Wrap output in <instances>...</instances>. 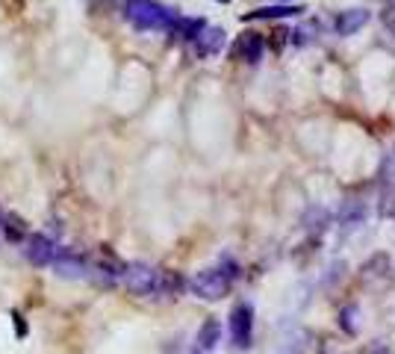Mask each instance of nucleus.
Masks as SVG:
<instances>
[{
  "label": "nucleus",
  "mask_w": 395,
  "mask_h": 354,
  "mask_svg": "<svg viewBox=\"0 0 395 354\" xmlns=\"http://www.w3.org/2000/svg\"><path fill=\"white\" fill-rule=\"evenodd\" d=\"M118 286H124L127 292L139 295V299H177L183 289H189V281L171 269L133 260V263H121Z\"/></svg>",
  "instance_id": "1"
},
{
  "label": "nucleus",
  "mask_w": 395,
  "mask_h": 354,
  "mask_svg": "<svg viewBox=\"0 0 395 354\" xmlns=\"http://www.w3.org/2000/svg\"><path fill=\"white\" fill-rule=\"evenodd\" d=\"M239 274H242L239 260L230 257V254H222L212 266L192 274V278H189V292L195 295V299H201V301H219L233 289V284L239 281Z\"/></svg>",
  "instance_id": "2"
},
{
  "label": "nucleus",
  "mask_w": 395,
  "mask_h": 354,
  "mask_svg": "<svg viewBox=\"0 0 395 354\" xmlns=\"http://www.w3.org/2000/svg\"><path fill=\"white\" fill-rule=\"evenodd\" d=\"M121 12L127 18V24L139 33H171L177 18H180L171 6L160 4V0H124Z\"/></svg>",
  "instance_id": "3"
},
{
  "label": "nucleus",
  "mask_w": 395,
  "mask_h": 354,
  "mask_svg": "<svg viewBox=\"0 0 395 354\" xmlns=\"http://www.w3.org/2000/svg\"><path fill=\"white\" fill-rule=\"evenodd\" d=\"M227 333L236 351H248L254 343V307L248 301L233 304L230 316H227Z\"/></svg>",
  "instance_id": "4"
},
{
  "label": "nucleus",
  "mask_w": 395,
  "mask_h": 354,
  "mask_svg": "<svg viewBox=\"0 0 395 354\" xmlns=\"http://www.w3.org/2000/svg\"><path fill=\"white\" fill-rule=\"evenodd\" d=\"M56 254H59V242L50 240L48 233H30L27 240H24V257L33 263V266H53L56 260Z\"/></svg>",
  "instance_id": "5"
},
{
  "label": "nucleus",
  "mask_w": 395,
  "mask_h": 354,
  "mask_svg": "<svg viewBox=\"0 0 395 354\" xmlns=\"http://www.w3.org/2000/svg\"><path fill=\"white\" fill-rule=\"evenodd\" d=\"M266 53V42H263V36L260 33H242L239 38H236V45H233V56L236 59H242V63L248 65H256L263 59Z\"/></svg>",
  "instance_id": "6"
},
{
  "label": "nucleus",
  "mask_w": 395,
  "mask_h": 354,
  "mask_svg": "<svg viewBox=\"0 0 395 354\" xmlns=\"http://www.w3.org/2000/svg\"><path fill=\"white\" fill-rule=\"evenodd\" d=\"M227 45V33L222 27H207L201 36H198V42L192 45L195 56L198 59H212V56H219Z\"/></svg>",
  "instance_id": "7"
},
{
  "label": "nucleus",
  "mask_w": 395,
  "mask_h": 354,
  "mask_svg": "<svg viewBox=\"0 0 395 354\" xmlns=\"http://www.w3.org/2000/svg\"><path fill=\"white\" fill-rule=\"evenodd\" d=\"M369 9H360V6H354V9H345L337 15V21H333V30H337V36H354V33H360L366 24H369Z\"/></svg>",
  "instance_id": "8"
},
{
  "label": "nucleus",
  "mask_w": 395,
  "mask_h": 354,
  "mask_svg": "<svg viewBox=\"0 0 395 354\" xmlns=\"http://www.w3.org/2000/svg\"><path fill=\"white\" fill-rule=\"evenodd\" d=\"M301 12H304V6H295V4H271V6H260V9L248 12L242 21H274V18H295Z\"/></svg>",
  "instance_id": "9"
},
{
  "label": "nucleus",
  "mask_w": 395,
  "mask_h": 354,
  "mask_svg": "<svg viewBox=\"0 0 395 354\" xmlns=\"http://www.w3.org/2000/svg\"><path fill=\"white\" fill-rule=\"evenodd\" d=\"M366 222V204L357 198H348L340 207V227L342 230H357Z\"/></svg>",
  "instance_id": "10"
},
{
  "label": "nucleus",
  "mask_w": 395,
  "mask_h": 354,
  "mask_svg": "<svg viewBox=\"0 0 395 354\" xmlns=\"http://www.w3.org/2000/svg\"><path fill=\"white\" fill-rule=\"evenodd\" d=\"M210 24L204 21V18H186V15H180L177 18V24L171 27V36H177V38H183V42H198V36H201L204 30H207Z\"/></svg>",
  "instance_id": "11"
},
{
  "label": "nucleus",
  "mask_w": 395,
  "mask_h": 354,
  "mask_svg": "<svg viewBox=\"0 0 395 354\" xmlns=\"http://www.w3.org/2000/svg\"><path fill=\"white\" fill-rule=\"evenodd\" d=\"M219 343H222V322L219 319H207L201 328H198V348L207 354Z\"/></svg>",
  "instance_id": "12"
},
{
  "label": "nucleus",
  "mask_w": 395,
  "mask_h": 354,
  "mask_svg": "<svg viewBox=\"0 0 395 354\" xmlns=\"http://www.w3.org/2000/svg\"><path fill=\"white\" fill-rule=\"evenodd\" d=\"M357 316H360V307H357V304H348V307L340 310V325H342V331L348 333V337H354V333L360 331Z\"/></svg>",
  "instance_id": "13"
},
{
  "label": "nucleus",
  "mask_w": 395,
  "mask_h": 354,
  "mask_svg": "<svg viewBox=\"0 0 395 354\" xmlns=\"http://www.w3.org/2000/svg\"><path fill=\"white\" fill-rule=\"evenodd\" d=\"M313 33H315V24L295 27V30H292V42H295V45H310V42H313Z\"/></svg>",
  "instance_id": "14"
},
{
  "label": "nucleus",
  "mask_w": 395,
  "mask_h": 354,
  "mask_svg": "<svg viewBox=\"0 0 395 354\" xmlns=\"http://www.w3.org/2000/svg\"><path fill=\"white\" fill-rule=\"evenodd\" d=\"M12 319H15V325H18V337H24V333H27V325H24V316H21V313H12Z\"/></svg>",
  "instance_id": "15"
},
{
  "label": "nucleus",
  "mask_w": 395,
  "mask_h": 354,
  "mask_svg": "<svg viewBox=\"0 0 395 354\" xmlns=\"http://www.w3.org/2000/svg\"><path fill=\"white\" fill-rule=\"evenodd\" d=\"M384 21H386V27H389V30L395 33V6H389V9H386V15H384Z\"/></svg>",
  "instance_id": "16"
},
{
  "label": "nucleus",
  "mask_w": 395,
  "mask_h": 354,
  "mask_svg": "<svg viewBox=\"0 0 395 354\" xmlns=\"http://www.w3.org/2000/svg\"><path fill=\"white\" fill-rule=\"evenodd\" d=\"M395 160V151H389V156H386V163H384V168H389V163ZM392 181H395V166H392Z\"/></svg>",
  "instance_id": "17"
},
{
  "label": "nucleus",
  "mask_w": 395,
  "mask_h": 354,
  "mask_svg": "<svg viewBox=\"0 0 395 354\" xmlns=\"http://www.w3.org/2000/svg\"><path fill=\"white\" fill-rule=\"evenodd\" d=\"M192 354H204V351H201V348H195V351H192Z\"/></svg>",
  "instance_id": "18"
}]
</instances>
